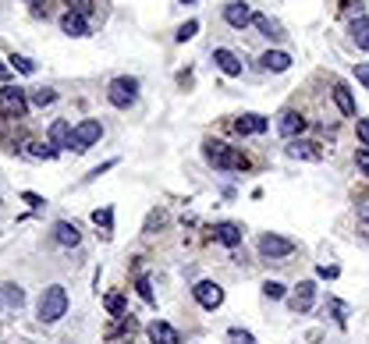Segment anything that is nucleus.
Listing matches in <instances>:
<instances>
[{"label":"nucleus","mask_w":369,"mask_h":344,"mask_svg":"<svg viewBox=\"0 0 369 344\" xmlns=\"http://www.w3.org/2000/svg\"><path fill=\"white\" fill-rule=\"evenodd\" d=\"M202 156H206V163H214L217 170H245V167H249V156L238 153L235 146L221 142V139L202 142Z\"/></svg>","instance_id":"obj_1"},{"label":"nucleus","mask_w":369,"mask_h":344,"mask_svg":"<svg viewBox=\"0 0 369 344\" xmlns=\"http://www.w3.org/2000/svg\"><path fill=\"white\" fill-rule=\"evenodd\" d=\"M36 309H39L43 323H57L61 316H68V291H64V284H50V288H43Z\"/></svg>","instance_id":"obj_2"},{"label":"nucleus","mask_w":369,"mask_h":344,"mask_svg":"<svg viewBox=\"0 0 369 344\" xmlns=\"http://www.w3.org/2000/svg\"><path fill=\"white\" fill-rule=\"evenodd\" d=\"M107 99H111L118 110H128V106L139 99V78H132V75H118V78L111 82V89H107Z\"/></svg>","instance_id":"obj_3"},{"label":"nucleus","mask_w":369,"mask_h":344,"mask_svg":"<svg viewBox=\"0 0 369 344\" xmlns=\"http://www.w3.org/2000/svg\"><path fill=\"white\" fill-rule=\"evenodd\" d=\"M99 139H103V125H99V121H92V118H85V121H78V125H75L68 149H75V153H85V149H89V146H96Z\"/></svg>","instance_id":"obj_4"},{"label":"nucleus","mask_w":369,"mask_h":344,"mask_svg":"<svg viewBox=\"0 0 369 344\" xmlns=\"http://www.w3.org/2000/svg\"><path fill=\"white\" fill-rule=\"evenodd\" d=\"M256 249H259L263 259H288V256L295 252V242L284 238V235H274V231H270V235H259Z\"/></svg>","instance_id":"obj_5"},{"label":"nucleus","mask_w":369,"mask_h":344,"mask_svg":"<svg viewBox=\"0 0 369 344\" xmlns=\"http://www.w3.org/2000/svg\"><path fill=\"white\" fill-rule=\"evenodd\" d=\"M0 110H4V118H25V113H29L25 89H18V85L0 89Z\"/></svg>","instance_id":"obj_6"},{"label":"nucleus","mask_w":369,"mask_h":344,"mask_svg":"<svg viewBox=\"0 0 369 344\" xmlns=\"http://www.w3.org/2000/svg\"><path fill=\"white\" fill-rule=\"evenodd\" d=\"M192 295H195V302L202 309H221L224 305V288H221L217 280H199L195 288H192Z\"/></svg>","instance_id":"obj_7"},{"label":"nucleus","mask_w":369,"mask_h":344,"mask_svg":"<svg viewBox=\"0 0 369 344\" xmlns=\"http://www.w3.org/2000/svg\"><path fill=\"white\" fill-rule=\"evenodd\" d=\"M312 302H316V284H312V280H302L298 288L291 291V298H288L291 312H298V316H305V312L312 309Z\"/></svg>","instance_id":"obj_8"},{"label":"nucleus","mask_w":369,"mask_h":344,"mask_svg":"<svg viewBox=\"0 0 369 344\" xmlns=\"http://www.w3.org/2000/svg\"><path fill=\"white\" fill-rule=\"evenodd\" d=\"M288 156L291 160H323V146L312 139H291L288 142Z\"/></svg>","instance_id":"obj_9"},{"label":"nucleus","mask_w":369,"mask_h":344,"mask_svg":"<svg viewBox=\"0 0 369 344\" xmlns=\"http://www.w3.org/2000/svg\"><path fill=\"white\" fill-rule=\"evenodd\" d=\"M214 238H217L221 245H228V249H238L242 238H245V231H242V223H235V220H221V223L214 227Z\"/></svg>","instance_id":"obj_10"},{"label":"nucleus","mask_w":369,"mask_h":344,"mask_svg":"<svg viewBox=\"0 0 369 344\" xmlns=\"http://www.w3.org/2000/svg\"><path fill=\"white\" fill-rule=\"evenodd\" d=\"M277 132L291 142V139H302V132H305V118L298 110H284L281 113V121H277Z\"/></svg>","instance_id":"obj_11"},{"label":"nucleus","mask_w":369,"mask_h":344,"mask_svg":"<svg viewBox=\"0 0 369 344\" xmlns=\"http://www.w3.org/2000/svg\"><path fill=\"white\" fill-rule=\"evenodd\" d=\"M252 18H256V15H252V8H249V4H242V0H231V4H224V22H228L231 29H245Z\"/></svg>","instance_id":"obj_12"},{"label":"nucleus","mask_w":369,"mask_h":344,"mask_svg":"<svg viewBox=\"0 0 369 344\" xmlns=\"http://www.w3.org/2000/svg\"><path fill=\"white\" fill-rule=\"evenodd\" d=\"M214 64H217L228 78H238V75H242V57H238L235 50H224V46L214 50Z\"/></svg>","instance_id":"obj_13"},{"label":"nucleus","mask_w":369,"mask_h":344,"mask_svg":"<svg viewBox=\"0 0 369 344\" xmlns=\"http://www.w3.org/2000/svg\"><path fill=\"white\" fill-rule=\"evenodd\" d=\"M149 340L153 344H181V333L171 323H164V319H153L149 323Z\"/></svg>","instance_id":"obj_14"},{"label":"nucleus","mask_w":369,"mask_h":344,"mask_svg":"<svg viewBox=\"0 0 369 344\" xmlns=\"http://www.w3.org/2000/svg\"><path fill=\"white\" fill-rule=\"evenodd\" d=\"M54 242L64 245V249H75V245L82 242V235H78V227H75L71 220H57V223H54Z\"/></svg>","instance_id":"obj_15"},{"label":"nucleus","mask_w":369,"mask_h":344,"mask_svg":"<svg viewBox=\"0 0 369 344\" xmlns=\"http://www.w3.org/2000/svg\"><path fill=\"white\" fill-rule=\"evenodd\" d=\"M235 128L242 132V135H263L270 128V121L263 118V113H242V118L235 121Z\"/></svg>","instance_id":"obj_16"},{"label":"nucleus","mask_w":369,"mask_h":344,"mask_svg":"<svg viewBox=\"0 0 369 344\" xmlns=\"http://www.w3.org/2000/svg\"><path fill=\"white\" fill-rule=\"evenodd\" d=\"M61 32H64V36H75V39H82V36H89V18L64 11V18H61Z\"/></svg>","instance_id":"obj_17"},{"label":"nucleus","mask_w":369,"mask_h":344,"mask_svg":"<svg viewBox=\"0 0 369 344\" xmlns=\"http://www.w3.org/2000/svg\"><path fill=\"white\" fill-rule=\"evenodd\" d=\"M259 64L267 68V71H288L291 68V57L284 50H267V53L259 57Z\"/></svg>","instance_id":"obj_18"},{"label":"nucleus","mask_w":369,"mask_h":344,"mask_svg":"<svg viewBox=\"0 0 369 344\" xmlns=\"http://www.w3.org/2000/svg\"><path fill=\"white\" fill-rule=\"evenodd\" d=\"M334 103H337V110L344 113V118H355V113H358V110H355V96H351V89H348L344 82L334 85Z\"/></svg>","instance_id":"obj_19"},{"label":"nucleus","mask_w":369,"mask_h":344,"mask_svg":"<svg viewBox=\"0 0 369 344\" xmlns=\"http://www.w3.org/2000/svg\"><path fill=\"white\" fill-rule=\"evenodd\" d=\"M348 32H351V43L358 50H369V18H355Z\"/></svg>","instance_id":"obj_20"},{"label":"nucleus","mask_w":369,"mask_h":344,"mask_svg":"<svg viewBox=\"0 0 369 344\" xmlns=\"http://www.w3.org/2000/svg\"><path fill=\"white\" fill-rule=\"evenodd\" d=\"M252 25H256L263 36H270V39H281V36H284V32H281V25H277L270 15H256V18H252Z\"/></svg>","instance_id":"obj_21"},{"label":"nucleus","mask_w":369,"mask_h":344,"mask_svg":"<svg viewBox=\"0 0 369 344\" xmlns=\"http://www.w3.org/2000/svg\"><path fill=\"white\" fill-rule=\"evenodd\" d=\"M71 125L68 121H54V125H50V142H54V146H68L71 142Z\"/></svg>","instance_id":"obj_22"},{"label":"nucleus","mask_w":369,"mask_h":344,"mask_svg":"<svg viewBox=\"0 0 369 344\" xmlns=\"http://www.w3.org/2000/svg\"><path fill=\"white\" fill-rule=\"evenodd\" d=\"M4 302H8L11 309H22V305H25V291L18 288V284H4Z\"/></svg>","instance_id":"obj_23"},{"label":"nucleus","mask_w":369,"mask_h":344,"mask_svg":"<svg viewBox=\"0 0 369 344\" xmlns=\"http://www.w3.org/2000/svg\"><path fill=\"white\" fill-rule=\"evenodd\" d=\"M54 99H57V92H54V89H46V85H43V89H32V96H29L32 106H50Z\"/></svg>","instance_id":"obj_24"},{"label":"nucleus","mask_w":369,"mask_h":344,"mask_svg":"<svg viewBox=\"0 0 369 344\" xmlns=\"http://www.w3.org/2000/svg\"><path fill=\"white\" fill-rule=\"evenodd\" d=\"M125 295H107V298H103V309H107L111 316H125Z\"/></svg>","instance_id":"obj_25"},{"label":"nucleus","mask_w":369,"mask_h":344,"mask_svg":"<svg viewBox=\"0 0 369 344\" xmlns=\"http://www.w3.org/2000/svg\"><path fill=\"white\" fill-rule=\"evenodd\" d=\"M135 330H139V323H135V319H132V316H118V326H114V330H111V340H114V337H118V333H128V337H132V333H135Z\"/></svg>","instance_id":"obj_26"},{"label":"nucleus","mask_w":369,"mask_h":344,"mask_svg":"<svg viewBox=\"0 0 369 344\" xmlns=\"http://www.w3.org/2000/svg\"><path fill=\"white\" fill-rule=\"evenodd\" d=\"M263 295H267L270 302H277V298H284V295H288V288H284L281 280H267V284H263Z\"/></svg>","instance_id":"obj_27"},{"label":"nucleus","mask_w":369,"mask_h":344,"mask_svg":"<svg viewBox=\"0 0 369 344\" xmlns=\"http://www.w3.org/2000/svg\"><path fill=\"white\" fill-rule=\"evenodd\" d=\"M68 11H71V15H82V18H89V15L96 11V4H92V0H68Z\"/></svg>","instance_id":"obj_28"},{"label":"nucleus","mask_w":369,"mask_h":344,"mask_svg":"<svg viewBox=\"0 0 369 344\" xmlns=\"http://www.w3.org/2000/svg\"><path fill=\"white\" fill-rule=\"evenodd\" d=\"M25 146H29L25 153H29V156H36V160H54V153H57V149H50V146H39V142H25Z\"/></svg>","instance_id":"obj_29"},{"label":"nucleus","mask_w":369,"mask_h":344,"mask_svg":"<svg viewBox=\"0 0 369 344\" xmlns=\"http://www.w3.org/2000/svg\"><path fill=\"white\" fill-rule=\"evenodd\" d=\"M327 309L334 312V319H337L341 326L348 323V305H344V302H337V298H330V302H327Z\"/></svg>","instance_id":"obj_30"},{"label":"nucleus","mask_w":369,"mask_h":344,"mask_svg":"<svg viewBox=\"0 0 369 344\" xmlns=\"http://www.w3.org/2000/svg\"><path fill=\"white\" fill-rule=\"evenodd\" d=\"M228 337H231V344H256V337H252L249 330H242V326H231Z\"/></svg>","instance_id":"obj_31"},{"label":"nucleus","mask_w":369,"mask_h":344,"mask_svg":"<svg viewBox=\"0 0 369 344\" xmlns=\"http://www.w3.org/2000/svg\"><path fill=\"white\" fill-rule=\"evenodd\" d=\"M355 167L369 178V146H358V149H355Z\"/></svg>","instance_id":"obj_32"},{"label":"nucleus","mask_w":369,"mask_h":344,"mask_svg":"<svg viewBox=\"0 0 369 344\" xmlns=\"http://www.w3.org/2000/svg\"><path fill=\"white\" fill-rule=\"evenodd\" d=\"M195 32H199V22H185V25H181V29L174 32V39H178V43H188V39H192Z\"/></svg>","instance_id":"obj_33"},{"label":"nucleus","mask_w":369,"mask_h":344,"mask_svg":"<svg viewBox=\"0 0 369 344\" xmlns=\"http://www.w3.org/2000/svg\"><path fill=\"white\" fill-rule=\"evenodd\" d=\"M11 68H18V71H22V75H32V71H36V64H32V61H29V57H18V53H15V57H11Z\"/></svg>","instance_id":"obj_34"},{"label":"nucleus","mask_w":369,"mask_h":344,"mask_svg":"<svg viewBox=\"0 0 369 344\" xmlns=\"http://www.w3.org/2000/svg\"><path fill=\"white\" fill-rule=\"evenodd\" d=\"M92 220H96L99 227H107V231H111V223H114V213H111V209H96V213H92Z\"/></svg>","instance_id":"obj_35"},{"label":"nucleus","mask_w":369,"mask_h":344,"mask_svg":"<svg viewBox=\"0 0 369 344\" xmlns=\"http://www.w3.org/2000/svg\"><path fill=\"white\" fill-rule=\"evenodd\" d=\"M355 135L362 139V146H369V118H358L355 121Z\"/></svg>","instance_id":"obj_36"},{"label":"nucleus","mask_w":369,"mask_h":344,"mask_svg":"<svg viewBox=\"0 0 369 344\" xmlns=\"http://www.w3.org/2000/svg\"><path fill=\"white\" fill-rule=\"evenodd\" d=\"M135 288H139V295H142L149 305L156 302V298H153V288H149V277H139V284H135Z\"/></svg>","instance_id":"obj_37"},{"label":"nucleus","mask_w":369,"mask_h":344,"mask_svg":"<svg viewBox=\"0 0 369 344\" xmlns=\"http://www.w3.org/2000/svg\"><path fill=\"white\" fill-rule=\"evenodd\" d=\"M355 213H358V223H365L369 220V199H358L355 202Z\"/></svg>","instance_id":"obj_38"},{"label":"nucleus","mask_w":369,"mask_h":344,"mask_svg":"<svg viewBox=\"0 0 369 344\" xmlns=\"http://www.w3.org/2000/svg\"><path fill=\"white\" fill-rule=\"evenodd\" d=\"M355 78L369 89V64H355Z\"/></svg>","instance_id":"obj_39"},{"label":"nucleus","mask_w":369,"mask_h":344,"mask_svg":"<svg viewBox=\"0 0 369 344\" xmlns=\"http://www.w3.org/2000/svg\"><path fill=\"white\" fill-rule=\"evenodd\" d=\"M22 199H25V202H29V206H32V209H39V206H43V199H39V195H36V192H25V195H22Z\"/></svg>","instance_id":"obj_40"},{"label":"nucleus","mask_w":369,"mask_h":344,"mask_svg":"<svg viewBox=\"0 0 369 344\" xmlns=\"http://www.w3.org/2000/svg\"><path fill=\"white\" fill-rule=\"evenodd\" d=\"M0 82H11V64L0 61Z\"/></svg>","instance_id":"obj_41"},{"label":"nucleus","mask_w":369,"mask_h":344,"mask_svg":"<svg viewBox=\"0 0 369 344\" xmlns=\"http://www.w3.org/2000/svg\"><path fill=\"white\" fill-rule=\"evenodd\" d=\"M25 4L32 8V15H43V8H39V4H46V0H25Z\"/></svg>","instance_id":"obj_42"},{"label":"nucleus","mask_w":369,"mask_h":344,"mask_svg":"<svg viewBox=\"0 0 369 344\" xmlns=\"http://www.w3.org/2000/svg\"><path fill=\"white\" fill-rule=\"evenodd\" d=\"M320 277H337V266H320Z\"/></svg>","instance_id":"obj_43"},{"label":"nucleus","mask_w":369,"mask_h":344,"mask_svg":"<svg viewBox=\"0 0 369 344\" xmlns=\"http://www.w3.org/2000/svg\"><path fill=\"white\" fill-rule=\"evenodd\" d=\"M362 235H365V238H369V220H365V223H362Z\"/></svg>","instance_id":"obj_44"},{"label":"nucleus","mask_w":369,"mask_h":344,"mask_svg":"<svg viewBox=\"0 0 369 344\" xmlns=\"http://www.w3.org/2000/svg\"><path fill=\"white\" fill-rule=\"evenodd\" d=\"M181 4H195V0H181Z\"/></svg>","instance_id":"obj_45"}]
</instances>
